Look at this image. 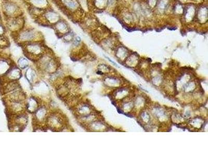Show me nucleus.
<instances>
[{
    "label": "nucleus",
    "instance_id": "nucleus-13",
    "mask_svg": "<svg viewBox=\"0 0 208 156\" xmlns=\"http://www.w3.org/2000/svg\"><path fill=\"white\" fill-rule=\"evenodd\" d=\"M184 10V8L181 4L176 3V4H175V5H174V11L175 13L177 14H183Z\"/></svg>",
    "mask_w": 208,
    "mask_h": 156
},
{
    "label": "nucleus",
    "instance_id": "nucleus-1",
    "mask_svg": "<svg viewBox=\"0 0 208 156\" xmlns=\"http://www.w3.org/2000/svg\"><path fill=\"white\" fill-rule=\"evenodd\" d=\"M17 33L18 39L25 43L34 42L41 36V33L34 28H24Z\"/></svg>",
    "mask_w": 208,
    "mask_h": 156
},
{
    "label": "nucleus",
    "instance_id": "nucleus-8",
    "mask_svg": "<svg viewBox=\"0 0 208 156\" xmlns=\"http://www.w3.org/2000/svg\"><path fill=\"white\" fill-rule=\"evenodd\" d=\"M108 4V0H89L88 5L97 11L105 8Z\"/></svg>",
    "mask_w": 208,
    "mask_h": 156
},
{
    "label": "nucleus",
    "instance_id": "nucleus-5",
    "mask_svg": "<svg viewBox=\"0 0 208 156\" xmlns=\"http://www.w3.org/2000/svg\"><path fill=\"white\" fill-rule=\"evenodd\" d=\"M25 20L22 16L8 18L7 27L11 30L17 32L24 28Z\"/></svg>",
    "mask_w": 208,
    "mask_h": 156
},
{
    "label": "nucleus",
    "instance_id": "nucleus-2",
    "mask_svg": "<svg viewBox=\"0 0 208 156\" xmlns=\"http://www.w3.org/2000/svg\"><path fill=\"white\" fill-rule=\"evenodd\" d=\"M39 17L41 18L43 24L52 27L57 23L60 19H62L57 12L50 7H48V8L44 10L41 16Z\"/></svg>",
    "mask_w": 208,
    "mask_h": 156
},
{
    "label": "nucleus",
    "instance_id": "nucleus-9",
    "mask_svg": "<svg viewBox=\"0 0 208 156\" xmlns=\"http://www.w3.org/2000/svg\"><path fill=\"white\" fill-rule=\"evenodd\" d=\"M183 14L184 15L185 21H192L196 16V9L194 5H189L184 10Z\"/></svg>",
    "mask_w": 208,
    "mask_h": 156
},
{
    "label": "nucleus",
    "instance_id": "nucleus-12",
    "mask_svg": "<svg viewBox=\"0 0 208 156\" xmlns=\"http://www.w3.org/2000/svg\"><path fill=\"white\" fill-rule=\"evenodd\" d=\"M169 0H158L157 5L160 11H165L169 5Z\"/></svg>",
    "mask_w": 208,
    "mask_h": 156
},
{
    "label": "nucleus",
    "instance_id": "nucleus-10",
    "mask_svg": "<svg viewBox=\"0 0 208 156\" xmlns=\"http://www.w3.org/2000/svg\"><path fill=\"white\" fill-rule=\"evenodd\" d=\"M82 21H81L82 24L83 26L86 29H92L96 27V25H97V21L96 19L92 16H84L82 19Z\"/></svg>",
    "mask_w": 208,
    "mask_h": 156
},
{
    "label": "nucleus",
    "instance_id": "nucleus-3",
    "mask_svg": "<svg viewBox=\"0 0 208 156\" xmlns=\"http://www.w3.org/2000/svg\"><path fill=\"white\" fill-rule=\"evenodd\" d=\"M3 11L8 18L22 16L23 14L19 4L10 0H7L4 3Z\"/></svg>",
    "mask_w": 208,
    "mask_h": 156
},
{
    "label": "nucleus",
    "instance_id": "nucleus-7",
    "mask_svg": "<svg viewBox=\"0 0 208 156\" xmlns=\"http://www.w3.org/2000/svg\"><path fill=\"white\" fill-rule=\"evenodd\" d=\"M30 6L45 10L49 7L48 0H27Z\"/></svg>",
    "mask_w": 208,
    "mask_h": 156
},
{
    "label": "nucleus",
    "instance_id": "nucleus-4",
    "mask_svg": "<svg viewBox=\"0 0 208 156\" xmlns=\"http://www.w3.org/2000/svg\"><path fill=\"white\" fill-rule=\"evenodd\" d=\"M62 8L68 14H74L81 8L78 0H57Z\"/></svg>",
    "mask_w": 208,
    "mask_h": 156
},
{
    "label": "nucleus",
    "instance_id": "nucleus-14",
    "mask_svg": "<svg viewBox=\"0 0 208 156\" xmlns=\"http://www.w3.org/2000/svg\"><path fill=\"white\" fill-rule=\"evenodd\" d=\"M158 0H147V2L149 7L153 8L157 5Z\"/></svg>",
    "mask_w": 208,
    "mask_h": 156
},
{
    "label": "nucleus",
    "instance_id": "nucleus-15",
    "mask_svg": "<svg viewBox=\"0 0 208 156\" xmlns=\"http://www.w3.org/2000/svg\"><path fill=\"white\" fill-rule=\"evenodd\" d=\"M4 29H5L4 28V27L2 25H0V35L3 34L4 32Z\"/></svg>",
    "mask_w": 208,
    "mask_h": 156
},
{
    "label": "nucleus",
    "instance_id": "nucleus-6",
    "mask_svg": "<svg viewBox=\"0 0 208 156\" xmlns=\"http://www.w3.org/2000/svg\"><path fill=\"white\" fill-rule=\"evenodd\" d=\"M57 34L63 36L70 31L69 25L65 19H60L52 27Z\"/></svg>",
    "mask_w": 208,
    "mask_h": 156
},
{
    "label": "nucleus",
    "instance_id": "nucleus-11",
    "mask_svg": "<svg viewBox=\"0 0 208 156\" xmlns=\"http://www.w3.org/2000/svg\"><path fill=\"white\" fill-rule=\"evenodd\" d=\"M197 17L199 22L204 23L208 20V8L207 6H202L197 13Z\"/></svg>",
    "mask_w": 208,
    "mask_h": 156
}]
</instances>
